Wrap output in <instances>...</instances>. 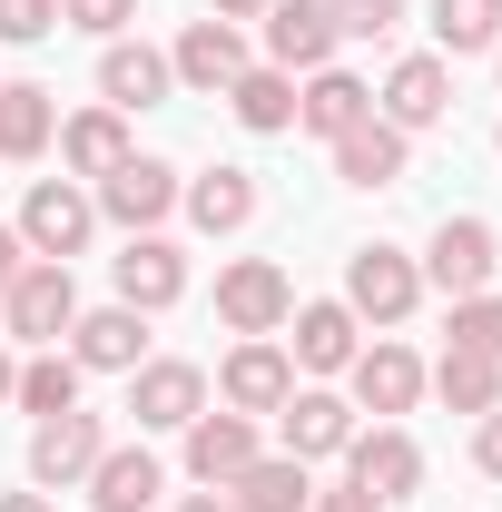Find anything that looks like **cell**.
Masks as SVG:
<instances>
[{"label":"cell","mask_w":502,"mask_h":512,"mask_svg":"<svg viewBox=\"0 0 502 512\" xmlns=\"http://www.w3.org/2000/svg\"><path fill=\"white\" fill-rule=\"evenodd\" d=\"M0 306H10V335H20V345H60L69 325H79V286H69L60 256H30V266L0 286Z\"/></svg>","instance_id":"1"},{"label":"cell","mask_w":502,"mask_h":512,"mask_svg":"<svg viewBox=\"0 0 502 512\" xmlns=\"http://www.w3.org/2000/svg\"><path fill=\"white\" fill-rule=\"evenodd\" d=\"M89 227H99V197H79L69 178H40V188L20 197V247L30 256H60L69 266V256L89 247Z\"/></svg>","instance_id":"2"},{"label":"cell","mask_w":502,"mask_h":512,"mask_svg":"<svg viewBox=\"0 0 502 512\" xmlns=\"http://www.w3.org/2000/svg\"><path fill=\"white\" fill-rule=\"evenodd\" d=\"M217 316L237 325V335H276V325L296 316V286H286V266H276V256H237V266L217 276Z\"/></svg>","instance_id":"3"},{"label":"cell","mask_w":502,"mask_h":512,"mask_svg":"<svg viewBox=\"0 0 502 512\" xmlns=\"http://www.w3.org/2000/svg\"><path fill=\"white\" fill-rule=\"evenodd\" d=\"M414 296H424V266H414V256H394V247H355V266H345V306H355V316L404 325V316H414Z\"/></svg>","instance_id":"4"},{"label":"cell","mask_w":502,"mask_h":512,"mask_svg":"<svg viewBox=\"0 0 502 512\" xmlns=\"http://www.w3.org/2000/svg\"><path fill=\"white\" fill-rule=\"evenodd\" d=\"M168 207H178V168H168V158H138V148H128L119 168L99 178V217H119L128 237H148Z\"/></svg>","instance_id":"5"},{"label":"cell","mask_w":502,"mask_h":512,"mask_svg":"<svg viewBox=\"0 0 502 512\" xmlns=\"http://www.w3.org/2000/svg\"><path fill=\"white\" fill-rule=\"evenodd\" d=\"M493 266H502V247H493V227H483V217H443L434 247H424V286H443V296H483V286H493Z\"/></svg>","instance_id":"6"},{"label":"cell","mask_w":502,"mask_h":512,"mask_svg":"<svg viewBox=\"0 0 502 512\" xmlns=\"http://www.w3.org/2000/svg\"><path fill=\"white\" fill-rule=\"evenodd\" d=\"M345 483H365V493L394 512L414 483H424V453H414V434H404V424H375V434H355V444H345Z\"/></svg>","instance_id":"7"},{"label":"cell","mask_w":502,"mask_h":512,"mask_svg":"<svg viewBox=\"0 0 502 512\" xmlns=\"http://www.w3.org/2000/svg\"><path fill=\"white\" fill-rule=\"evenodd\" d=\"M128 414H138V434H188L197 414H207V375L197 365H138Z\"/></svg>","instance_id":"8"},{"label":"cell","mask_w":502,"mask_h":512,"mask_svg":"<svg viewBox=\"0 0 502 512\" xmlns=\"http://www.w3.org/2000/svg\"><path fill=\"white\" fill-rule=\"evenodd\" d=\"M227 414H276V404H286V394H296V355H286V345H276V335H247V345H237V355H227Z\"/></svg>","instance_id":"9"},{"label":"cell","mask_w":502,"mask_h":512,"mask_svg":"<svg viewBox=\"0 0 502 512\" xmlns=\"http://www.w3.org/2000/svg\"><path fill=\"white\" fill-rule=\"evenodd\" d=\"M69 355H79V375H138V355H148V316H138V306H99V316L69 325Z\"/></svg>","instance_id":"10"},{"label":"cell","mask_w":502,"mask_h":512,"mask_svg":"<svg viewBox=\"0 0 502 512\" xmlns=\"http://www.w3.org/2000/svg\"><path fill=\"white\" fill-rule=\"evenodd\" d=\"M109 453V434H99V414H50L40 434H30V483H89V463Z\"/></svg>","instance_id":"11"},{"label":"cell","mask_w":502,"mask_h":512,"mask_svg":"<svg viewBox=\"0 0 502 512\" xmlns=\"http://www.w3.org/2000/svg\"><path fill=\"white\" fill-rule=\"evenodd\" d=\"M168 69H178L188 89H207V99H227V89L247 79V40H237L227 20H188V40L168 50Z\"/></svg>","instance_id":"12"},{"label":"cell","mask_w":502,"mask_h":512,"mask_svg":"<svg viewBox=\"0 0 502 512\" xmlns=\"http://www.w3.org/2000/svg\"><path fill=\"white\" fill-rule=\"evenodd\" d=\"M247 463H256V414H197L188 424V473L207 493H227Z\"/></svg>","instance_id":"13"},{"label":"cell","mask_w":502,"mask_h":512,"mask_svg":"<svg viewBox=\"0 0 502 512\" xmlns=\"http://www.w3.org/2000/svg\"><path fill=\"white\" fill-rule=\"evenodd\" d=\"M158 493H168V473H158L148 444H109L89 463V512H148Z\"/></svg>","instance_id":"14"},{"label":"cell","mask_w":502,"mask_h":512,"mask_svg":"<svg viewBox=\"0 0 502 512\" xmlns=\"http://www.w3.org/2000/svg\"><path fill=\"white\" fill-rule=\"evenodd\" d=\"M178 296H188V256L168 247V237H128V256H119V306L158 316V306H178Z\"/></svg>","instance_id":"15"},{"label":"cell","mask_w":502,"mask_h":512,"mask_svg":"<svg viewBox=\"0 0 502 512\" xmlns=\"http://www.w3.org/2000/svg\"><path fill=\"white\" fill-rule=\"evenodd\" d=\"M345 375H355V404H365V414H414V394H424V365H414L394 335H384V345H355Z\"/></svg>","instance_id":"16"},{"label":"cell","mask_w":502,"mask_h":512,"mask_svg":"<svg viewBox=\"0 0 502 512\" xmlns=\"http://www.w3.org/2000/svg\"><path fill=\"white\" fill-rule=\"evenodd\" d=\"M276 424H286V453H296V463H315V453H345L355 444V404H345V394H286V404H276Z\"/></svg>","instance_id":"17"},{"label":"cell","mask_w":502,"mask_h":512,"mask_svg":"<svg viewBox=\"0 0 502 512\" xmlns=\"http://www.w3.org/2000/svg\"><path fill=\"white\" fill-rule=\"evenodd\" d=\"M325 50H335V20H325V0H276L266 10V60L286 69H325Z\"/></svg>","instance_id":"18"},{"label":"cell","mask_w":502,"mask_h":512,"mask_svg":"<svg viewBox=\"0 0 502 512\" xmlns=\"http://www.w3.org/2000/svg\"><path fill=\"white\" fill-rule=\"evenodd\" d=\"M99 89H109V109H158L178 89V69H168V50H148V40H109Z\"/></svg>","instance_id":"19"},{"label":"cell","mask_w":502,"mask_h":512,"mask_svg":"<svg viewBox=\"0 0 502 512\" xmlns=\"http://www.w3.org/2000/svg\"><path fill=\"white\" fill-rule=\"evenodd\" d=\"M443 109H453V69H443V60H394V79H384V119L414 138V128H434Z\"/></svg>","instance_id":"20"},{"label":"cell","mask_w":502,"mask_h":512,"mask_svg":"<svg viewBox=\"0 0 502 512\" xmlns=\"http://www.w3.org/2000/svg\"><path fill=\"white\" fill-rule=\"evenodd\" d=\"M335 178H345V188H394V178H404V128L394 119L345 128V138H335Z\"/></svg>","instance_id":"21"},{"label":"cell","mask_w":502,"mask_h":512,"mask_svg":"<svg viewBox=\"0 0 502 512\" xmlns=\"http://www.w3.org/2000/svg\"><path fill=\"white\" fill-rule=\"evenodd\" d=\"M227 503H237V512H306L315 483H306V463H296V453H256L247 473L227 483Z\"/></svg>","instance_id":"22"},{"label":"cell","mask_w":502,"mask_h":512,"mask_svg":"<svg viewBox=\"0 0 502 512\" xmlns=\"http://www.w3.org/2000/svg\"><path fill=\"white\" fill-rule=\"evenodd\" d=\"M296 119H306L315 138H345V128L375 119V89H365V79H345V69H315L306 99H296Z\"/></svg>","instance_id":"23"},{"label":"cell","mask_w":502,"mask_h":512,"mask_svg":"<svg viewBox=\"0 0 502 512\" xmlns=\"http://www.w3.org/2000/svg\"><path fill=\"white\" fill-rule=\"evenodd\" d=\"M306 375H335L355 365V306H296V345H286Z\"/></svg>","instance_id":"24"},{"label":"cell","mask_w":502,"mask_h":512,"mask_svg":"<svg viewBox=\"0 0 502 512\" xmlns=\"http://www.w3.org/2000/svg\"><path fill=\"white\" fill-rule=\"evenodd\" d=\"M178 197H188V217L207 227V237H237V227L256 217V178H247V168H207V178L178 188Z\"/></svg>","instance_id":"25"},{"label":"cell","mask_w":502,"mask_h":512,"mask_svg":"<svg viewBox=\"0 0 502 512\" xmlns=\"http://www.w3.org/2000/svg\"><path fill=\"white\" fill-rule=\"evenodd\" d=\"M10 404H20V414H40V424H50V414H69V404H79V355L40 345V355L20 365V384H10Z\"/></svg>","instance_id":"26"},{"label":"cell","mask_w":502,"mask_h":512,"mask_svg":"<svg viewBox=\"0 0 502 512\" xmlns=\"http://www.w3.org/2000/svg\"><path fill=\"white\" fill-rule=\"evenodd\" d=\"M434 394L453 404V414H493V404H502V365H493V355H463V345H443Z\"/></svg>","instance_id":"27"},{"label":"cell","mask_w":502,"mask_h":512,"mask_svg":"<svg viewBox=\"0 0 502 512\" xmlns=\"http://www.w3.org/2000/svg\"><path fill=\"white\" fill-rule=\"evenodd\" d=\"M50 128H60V109H50V89H0V158H40L50 148Z\"/></svg>","instance_id":"28"},{"label":"cell","mask_w":502,"mask_h":512,"mask_svg":"<svg viewBox=\"0 0 502 512\" xmlns=\"http://www.w3.org/2000/svg\"><path fill=\"white\" fill-rule=\"evenodd\" d=\"M227 109H237L256 138H276V128H296V79H286V69H247V79L227 89Z\"/></svg>","instance_id":"29"},{"label":"cell","mask_w":502,"mask_h":512,"mask_svg":"<svg viewBox=\"0 0 502 512\" xmlns=\"http://www.w3.org/2000/svg\"><path fill=\"white\" fill-rule=\"evenodd\" d=\"M60 158L79 168V178H109L128 158V128H119V109H89V119H69L60 128Z\"/></svg>","instance_id":"30"},{"label":"cell","mask_w":502,"mask_h":512,"mask_svg":"<svg viewBox=\"0 0 502 512\" xmlns=\"http://www.w3.org/2000/svg\"><path fill=\"white\" fill-rule=\"evenodd\" d=\"M434 40L463 60V50H493L502 40V0H434Z\"/></svg>","instance_id":"31"},{"label":"cell","mask_w":502,"mask_h":512,"mask_svg":"<svg viewBox=\"0 0 502 512\" xmlns=\"http://www.w3.org/2000/svg\"><path fill=\"white\" fill-rule=\"evenodd\" d=\"M453 345L502 365V296H453Z\"/></svg>","instance_id":"32"},{"label":"cell","mask_w":502,"mask_h":512,"mask_svg":"<svg viewBox=\"0 0 502 512\" xmlns=\"http://www.w3.org/2000/svg\"><path fill=\"white\" fill-rule=\"evenodd\" d=\"M335 40H394L404 30V0H325Z\"/></svg>","instance_id":"33"},{"label":"cell","mask_w":502,"mask_h":512,"mask_svg":"<svg viewBox=\"0 0 502 512\" xmlns=\"http://www.w3.org/2000/svg\"><path fill=\"white\" fill-rule=\"evenodd\" d=\"M69 30H89V40H119L128 20H138V0H60Z\"/></svg>","instance_id":"34"},{"label":"cell","mask_w":502,"mask_h":512,"mask_svg":"<svg viewBox=\"0 0 502 512\" xmlns=\"http://www.w3.org/2000/svg\"><path fill=\"white\" fill-rule=\"evenodd\" d=\"M60 0H0V40H50Z\"/></svg>","instance_id":"35"},{"label":"cell","mask_w":502,"mask_h":512,"mask_svg":"<svg viewBox=\"0 0 502 512\" xmlns=\"http://www.w3.org/2000/svg\"><path fill=\"white\" fill-rule=\"evenodd\" d=\"M306 512H384V503H375V493H365V483H335V493H315Z\"/></svg>","instance_id":"36"},{"label":"cell","mask_w":502,"mask_h":512,"mask_svg":"<svg viewBox=\"0 0 502 512\" xmlns=\"http://www.w3.org/2000/svg\"><path fill=\"white\" fill-rule=\"evenodd\" d=\"M473 463H483V473H502V404L483 414V434H473Z\"/></svg>","instance_id":"37"},{"label":"cell","mask_w":502,"mask_h":512,"mask_svg":"<svg viewBox=\"0 0 502 512\" xmlns=\"http://www.w3.org/2000/svg\"><path fill=\"white\" fill-rule=\"evenodd\" d=\"M20 266H30V247H20V227H0V286H10Z\"/></svg>","instance_id":"38"},{"label":"cell","mask_w":502,"mask_h":512,"mask_svg":"<svg viewBox=\"0 0 502 512\" xmlns=\"http://www.w3.org/2000/svg\"><path fill=\"white\" fill-rule=\"evenodd\" d=\"M0 512H50V503H40V493H0Z\"/></svg>","instance_id":"39"},{"label":"cell","mask_w":502,"mask_h":512,"mask_svg":"<svg viewBox=\"0 0 502 512\" xmlns=\"http://www.w3.org/2000/svg\"><path fill=\"white\" fill-rule=\"evenodd\" d=\"M178 512H237V503H227V493H197V503H178Z\"/></svg>","instance_id":"40"},{"label":"cell","mask_w":502,"mask_h":512,"mask_svg":"<svg viewBox=\"0 0 502 512\" xmlns=\"http://www.w3.org/2000/svg\"><path fill=\"white\" fill-rule=\"evenodd\" d=\"M207 10H227V20H237V10H276V0H207Z\"/></svg>","instance_id":"41"},{"label":"cell","mask_w":502,"mask_h":512,"mask_svg":"<svg viewBox=\"0 0 502 512\" xmlns=\"http://www.w3.org/2000/svg\"><path fill=\"white\" fill-rule=\"evenodd\" d=\"M10 384H20V375H10V355H0V404H10Z\"/></svg>","instance_id":"42"},{"label":"cell","mask_w":502,"mask_h":512,"mask_svg":"<svg viewBox=\"0 0 502 512\" xmlns=\"http://www.w3.org/2000/svg\"><path fill=\"white\" fill-rule=\"evenodd\" d=\"M493 50H502V40H493Z\"/></svg>","instance_id":"43"}]
</instances>
